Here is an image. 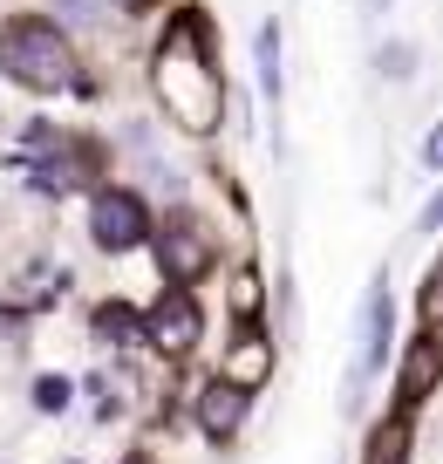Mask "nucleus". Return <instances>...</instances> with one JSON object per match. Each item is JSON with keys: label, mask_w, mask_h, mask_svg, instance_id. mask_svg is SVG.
Masks as SVG:
<instances>
[{"label": "nucleus", "mask_w": 443, "mask_h": 464, "mask_svg": "<svg viewBox=\"0 0 443 464\" xmlns=\"http://www.w3.org/2000/svg\"><path fill=\"white\" fill-rule=\"evenodd\" d=\"M150 82H158V96H164V110H171L178 130L205 137V130L226 123V75H218V62H212V28H205L191 7L171 21V34L158 42V69H150Z\"/></svg>", "instance_id": "1"}, {"label": "nucleus", "mask_w": 443, "mask_h": 464, "mask_svg": "<svg viewBox=\"0 0 443 464\" xmlns=\"http://www.w3.org/2000/svg\"><path fill=\"white\" fill-rule=\"evenodd\" d=\"M0 69L14 75V82H28V89H69L75 82V48H69V34H62L55 21L21 14V21L0 28Z\"/></svg>", "instance_id": "2"}, {"label": "nucleus", "mask_w": 443, "mask_h": 464, "mask_svg": "<svg viewBox=\"0 0 443 464\" xmlns=\"http://www.w3.org/2000/svg\"><path fill=\"white\" fill-rule=\"evenodd\" d=\"M158 260H164V274H171V287H191V280L212 274V260H218L212 226L191 218V212H171V218H164V232H158Z\"/></svg>", "instance_id": "3"}, {"label": "nucleus", "mask_w": 443, "mask_h": 464, "mask_svg": "<svg viewBox=\"0 0 443 464\" xmlns=\"http://www.w3.org/2000/svg\"><path fill=\"white\" fill-rule=\"evenodd\" d=\"M89 232H96V246L130 253L143 232H150V212H143L137 191H96V205H89Z\"/></svg>", "instance_id": "4"}, {"label": "nucleus", "mask_w": 443, "mask_h": 464, "mask_svg": "<svg viewBox=\"0 0 443 464\" xmlns=\"http://www.w3.org/2000/svg\"><path fill=\"white\" fill-rule=\"evenodd\" d=\"M143 328H150V342H158L164 355H191V348H198V334H205V314H198V301H191L185 287H171L158 307H150V321H143Z\"/></svg>", "instance_id": "5"}, {"label": "nucleus", "mask_w": 443, "mask_h": 464, "mask_svg": "<svg viewBox=\"0 0 443 464\" xmlns=\"http://www.w3.org/2000/svg\"><path fill=\"white\" fill-rule=\"evenodd\" d=\"M246 396H253V390H239V382H226V376L198 396V423H205V437H212V444H226V437L246 423Z\"/></svg>", "instance_id": "6"}, {"label": "nucleus", "mask_w": 443, "mask_h": 464, "mask_svg": "<svg viewBox=\"0 0 443 464\" xmlns=\"http://www.w3.org/2000/svg\"><path fill=\"white\" fill-rule=\"evenodd\" d=\"M382 355H389V294H375L369 301V334H361V355H355V390L382 369Z\"/></svg>", "instance_id": "7"}, {"label": "nucleus", "mask_w": 443, "mask_h": 464, "mask_svg": "<svg viewBox=\"0 0 443 464\" xmlns=\"http://www.w3.org/2000/svg\"><path fill=\"white\" fill-rule=\"evenodd\" d=\"M429 382H437V342L416 334V342H409V362H402V403H423Z\"/></svg>", "instance_id": "8"}, {"label": "nucleus", "mask_w": 443, "mask_h": 464, "mask_svg": "<svg viewBox=\"0 0 443 464\" xmlns=\"http://www.w3.org/2000/svg\"><path fill=\"white\" fill-rule=\"evenodd\" d=\"M266 362H273V348L259 342V334H246V342H239V355H232V369H226V382H239V390H253V382L266 376Z\"/></svg>", "instance_id": "9"}, {"label": "nucleus", "mask_w": 443, "mask_h": 464, "mask_svg": "<svg viewBox=\"0 0 443 464\" xmlns=\"http://www.w3.org/2000/svg\"><path fill=\"white\" fill-rule=\"evenodd\" d=\"M369 464H409V417L382 423V430L369 437Z\"/></svg>", "instance_id": "10"}, {"label": "nucleus", "mask_w": 443, "mask_h": 464, "mask_svg": "<svg viewBox=\"0 0 443 464\" xmlns=\"http://www.w3.org/2000/svg\"><path fill=\"white\" fill-rule=\"evenodd\" d=\"M123 464H150V458H143V450H130V458H123Z\"/></svg>", "instance_id": "11"}, {"label": "nucleus", "mask_w": 443, "mask_h": 464, "mask_svg": "<svg viewBox=\"0 0 443 464\" xmlns=\"http://www.w3.org/2000/svg\"><path fill=\"white\" fill-rule=\"evenodd\" d=\"M178 7H191V0H178Z\"/></svg>", "instance_id": "12"}]
</instances>
